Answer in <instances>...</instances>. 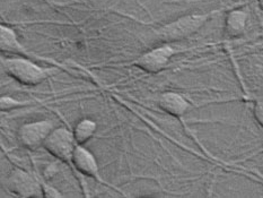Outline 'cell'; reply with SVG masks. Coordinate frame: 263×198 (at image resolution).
Instances as JSON below:
<instances>
[{
	"instance_id": "1",
	"label": "cell",
	"mask_w": 263,
	"mask_h": 198,
	"mask_svg": "<svg viewBox=\"0 0 263 198\" xmlns=\"http://www.w3.org/2000/svg\"><path fill=\"white\" fill-rule=\"evenodd\" d=\"M215 13L216 11L183 15L179 19L158 27L155 32L156 38L165 43L182 41L201 30Z\"/></svg>"
},
{
	"instance_id": "2",
	"label": "cell",
	"mask_w": 263,
	"mask_h": 198,
	"mask_svg": "<svg viewBox=\"0 0 263 198\" xmlns=\"http://www.w3.org/2000/svg\"><path fill=\"white\" fill-rule=\"evenodd\" d=\"M3 69L15 81L27 86H35L49 77L51 69L34 64L26 57L3 58Z\"/></svg>"
},
{
	"instance_id": "3",
	"label": "cell",
	"mask_w": 263,
	"mask_h": 198,
	"mask_svg": "<svg viewBox=\"0 0 263 198\" xmlns=\"http://www.w3.org/2000/svg\"><path fill=\"white\" fill-rule=\"evenodd\" d=\"M76 145L77 143L75 137H73L72 130L66 127H58L51 132L43 147L51 155H53L61 162H65L68 166L71 167L73 172L76 173L72 163L73 152H75Z\"/></svg>"
},
{
	"instance_id": "4",
	"label": "cell",
	"mask_w": 263,
	"mask_h": 198,
	"mask_svg": "<svg viewBox=\"0 0 263 198\" xmlns=\"http://www.w3.org/2000/svg\"><path fill=\"white\" fill-rule=\"evenodd\" d=\"M6 188L17 197L41 198L43 197L42 183L25 170L16 168L6 179Z\"/></svg>"
},
{
	"instance_id": "5",
	"label": "cell",
	"mask_w": 263,
	"mask_h": 198,
	"mask_svg": "<svg viewBox=\"0 0 263 198\" xmlns=\"http://www.w3.org/2000/svg\"><path fill=\"white\" fill-rule=\"evenodd\" d=\"M53 129V123L50 120L26 122L20 127L17 132V138L25 149L35 151L44 145L45 140Z\"/></svg>"
},
{
	"instance_id": "6",
	"label": "cell",
	"mask_w": 263,
	"mask_h": 198,
	"mask_svg": "<svg viewBox=\"0 0 263 198\" xmlns=\"http://www.w3.org/2000/svg\"><path fill=\"white\" fill-rule=\"evenodd\" d=\"M176 52L177 51L173 47H171L170 44H163L161 47L154 48L140 55L133 62V65L146 73L158 74L166 69L171 59L173 58V56Z\"/></svg>"
},
{
	"instance_id": "7",
	"label": "cell",
	"mask_w": 263,
	"mask_h": 198,
	"mask_svg": "<svg viewBox=\"0 0 263 198\" xmlns=\"http://www.w3.org/2000/svg\"><path fill=\"white\" fill-rule=\"evenodd\" d=\"M72 163H73V168H75L76 173L85 175V177H90L95 179L96 181H99V183H101L102 185L108 186L113 189L121 191L118 187L106 183V181L101 177L100 168H99V164H97L96 157L94 156L93 153H91L89 150H87L84 145H79V144L76 145L75 152H73Z\"/></svg>"
},
{
	"instance_id": "8",
	"label": "cell",
	"mask_w": 263,
	"mask_h": 198,
	"mask_svg": "<svg viewBox=\"0 0 263 198\" xmlns=\"http://www.w3.org/2000/svg\"><path fill=\"white\" fill-rule=\"evenodd\" d=\"M157 105L165 113L175 118H183L191 107L190 102L184 96L172 91H167L159 95Z\"/></svg>"
},
{
	"instance_id": "9",
	"label": "cell",
	"mask_w": 263,
	"mask_h": 198,
	"mask_svg": "<svg viewBox=\"0 0 263 198\" xmlns=\"http://www.w3.org/2000/svg\"><path fill=\"white\" fill-rule=\"evenodd\" d=\"M249 14L244 9H232L228 11L224 22V37L226 40L241 38L247 31Z\"/></svg>"
},
{
	"instance_id": "10",
	"label": "cell",
	"mask_w": 263,
	"mask_h": 198,
	"mask_svg": "<svg viewBox=\"0 0 263 198\" xmlns=\"http://www.w3.org/2000/svg\"><path fill=\"white\" fill-rule=\"evenodd\" d=\"M0 50L3 53H14L27 57L31 53L23 47L14 28L0 25Z\"/></svg>"
},
{
	"instance_id": "11",
	"label": "cell",
	"mask_w": 263,
	"mask_h": 198,
	"mask_svg": "<svg viewBox=\"0 0 263 198\" xmlns=\"http://www.w3.org/2000/svg\"><path fill=\"white\" fill-rule=\"evenodd\" d=\"M96 130L97 123L94 120H91V119L88 118L82 119L81 121H78L76 123V126L72 129L73 137L76 139V143L79 145L86 144L87 141L93 137Z\"/></svg>"
},
{
	"instance_id": "12",
	"label": "cell",
	"mask_w": 263,
	"mask_h": 198,
	"mask_svg": "<svg viewBox=\"0 0 263 198\" xmlns=\"http://www.w3.org/2000/svg\"><path fill=\"white\" fill-rule=\"evenodd\" d=\"M27 104L28 102H23L20 100L9 98V96H2V99H0V110L3 112L15 110L17 107L25 106Z\"/></svg>"
},
{
	"instance_id": "13",
	"label": "cell",
	"mask_w": 263,
	"mask_h": 198,
	"mask_svg": "<svg viewBox=\"0 0 263 198\" xmlns=\"http://www.w3.org/2000/svg\"><path fill=\"white\" fill-rule=\"evenodd\" d=\"M253 117L256 123H258L261 128H263V101L262 100H258L254 102Z\"/></svg>"
},
{
	"instance_id": "14",
	"label": "cell",
	"mask_w": 263,
	"mask_h": 198,
	"mask_svg": "<svg viewBox=\"0 0 263 198\" xmlns=\"http://www.w3.org/2000/svg\"><path fill=\"white\" fill-rule=\"evenodd\" d=\"M42 188H43V197H48V198L62 197V194L58 189H55L53 186H51L47 183H42Z\"/></svg>"
},
{
	"instance_id": "15",
	"label": "cell",
	"mask_w": 263,
	"mask_h": 198,
	"mask_svg": "<svg viewBox=\"0 0 263 198\" xmlns=\"http://www.w3.org/2000/svg\"><path fill=\"white\" fill-rule=\"evenodd\" d=\"M256 3H258L259 8L263 11V0H256Z\"/></svg>"
}]
</instances>
